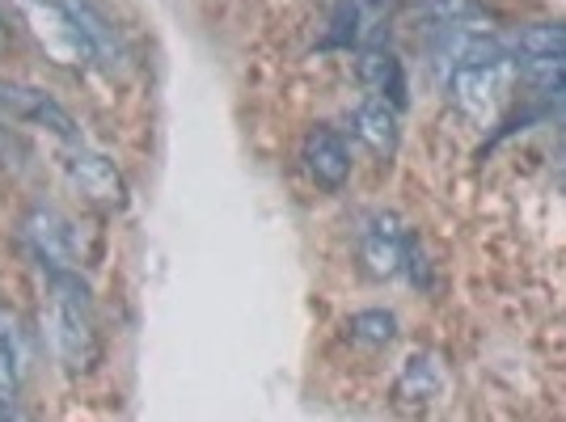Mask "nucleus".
I'll use <instances>...</instances> for the list:
<instances>
[{"mask_svg": "<svg viewBox=\"0 0 566 422\" xmlns=\"http://www.w3.org/2000/svg\"><path fill=\"white\" fill-rule=\"evenodd\" d=\"M51 351L64 372L85 376L102 363V334H97L90 287L76 271H51V313H48Z\"/></svg>", "mask_w": 566, "mask_h": 422, "instance_id": "nucleus-1", "label": "nucleus"}, {"mask_svg": "<svg viewBox=\"0 0 566 422\" xmlns=\"http://www.w3.org/2000/svg\"><path fill=\"white\" fill-rule=\"evenodd\" d=\"M13 9L25 22V30H30V39L48 51L60 68L94 64V48H90L85 30L76 25L64 0H13Z\"/></svg>", "mask_w": 566, "mask_h": 422, "instance_id": "nucleus-2", "label": "nucleus"}, {"mask_svg": "<svg viewBox=\"0 0 566 422\" xmlns=\"http://www.w3.org/2000/svg\"><path fill=\"white\" fill-rule=\"evenodd\" d=\"M64 178H69V187L97 211H123L132 203V190H127L123 173L115 169V161H106L94 148L72 144L69 152H64Z\"/></svg>", "mask_w": 566, "mask_h": 422, "instance_id": "nucleus-3", "label": "nucleus"}, {"mask_svg": "<svg viewBox=\"0 0 566 422\" xmlns=\"http://www.w3.org/2000/svg\"><path fill=\"white\" fill-rule=\"evenodd\" d=\"M25 241L39 254L43 271H76L81 266V241H76V224L55 208H34L25 215Z\"/></svg>", "mask_w": 566, "mask_h": 422, "instance_id": "nucleus-4", "label": "nucleus"}, {"mask_svg": "<svg viewBox=\"0 0 566 422\" xmlns=\"http://www.w3.org/2000/svg\"><path fill=\"white\" fill-rule=\"evenodd\" d=\"M406 245H410V236L394 211H373L359 229V259L377 279H389L406 266Z\"/></svg>", "mask_w": 566, "mask_h": 422, "instance_id": "nucleus-5", "label": "nucleus"}, {"mask_svg": "<svg viewBox=\"0 0 566 422\" xmlns=\"http://www.w3.org/2000/svg\"><path fill=\"white\" fill-rule=\"evenodd\" d=\"M0 110L13 115L18 123H30V127H48V131H55L60 140H76V136H81L69 110H64L51 94L34 89V85L4 81V85H0Z\"/></svg>", "mask_w": 566, "mask_h": 422, "instance_id": "nucleus-6", "label": "nucleus"}, {"mask_svg": "<svg viewBox=\"0 0 566 422\" xmlns=\"http://www.w3.org/2000/svg\"><path fill=\"white\" fill-rule=\"evenodd\" d=\"M301 161H305L308 182L317 190H343L347 178H352V152H347V140L334 131V127H313L301 144Z\"/></svg>", "mask_w": 566, "mask_h": 422, "instance_id": "nucleus-7", "label": "nucleus"}, {"mask_svg": "<svg viewBox=\"0 0 566 422\" xmlns=\"http://www.w3.org/2000/svg\"><path fill=\"white\" fill-rule=\"evenodd\" d=\"M352 131L355 140L364 144L373 157H394L398 152V106L394 102H385V97H368V102H359L352 110Z\"/></svg>", "mask_w": 566, "mask_h": 422, "instance_id": "nucleus-8", "label": "nucleus"}, {"mask_svg": "<svg viewBox=\"0 0 566 422\" xmlns=\"http://www.w3.org/2000/svg\"><path fill=\"white\" fill-rule=\"evenodd\" d=\"M359 81L377 97L394 102L398 110L406 106V72H401V60L394 51H364L359 55Z\"/></svg>", "mask_w": 566, "mask_h": 422, "instance_id": "nucleus-9", "label": "nucleus"}, {"mask_svg": "<svg viewBox=\"0 0 566 422\" xmlns=\"http://www.w3.org/2000/svg\"><path fill=\"white\" fill-rule=\"evenodd\" d=\"M440 389H444V372H440V363H436L431 355H410V359H406V368H401V376H398V401L419 405V401L440 398Z\"/></svg>", "mask_w": 566, "mask_h": 422, "instance_id": "nucleus-10", "label": "nucleus"}, {"mask_svg": "<svg viewBox=\"0 0 566 422\" xmlns=\"http://www.w3.org/2000/svg\"><path fill=\"white\" fill-rule=\"evenodd\" d=\"M512 51L524 60H566V22H537L512 34Z\"/></svg>", "mask_w": 566, "mask_h": 422, "instance_id": "nucleus-11", "label": "nucleus"}, {"mask_svg": "<svg viewBox=\"0 0 566 422\" xmlns=\"http://www.w3.org/2000/svg\"><path fill=\"white\" fill-rule=\"evenodd\" d=\"M495 68H452V97L473 110V115H486L491 110V102H495Z\"/></svg>", "mask_w": 566, "mask_h": 422, "instance_id": "nucleus-12", "label": "nucleus"}, {"mask_svg": "<svg viewBox=\"0 0 566 422\" xmlns=\"http://www.w3.org/2000/svg\"><path fill=\"white\" fill-rule=\"evenodd\" d=\"M347 338H352L355 347H389L394 338H398V317L394 313H385V308H364V313H355L352 321H347Z\"/></svg>", "mask_w": 566, "mask_h": 422, "instance_id": "nucleus-13", "label": "nucleus"}, {"mask_svg": "<svg viewBox=\"0 0 566 422\" xmlns=\"http://www.w3.org/2000/svg\"><path fill=\"white\" fill-rule=\"evenodd\" d=\"M415 13H423L427 22L452 30V25L482 22V13H486V9H482L478 0H415Z\"/></svg>", "mask_w": 566, "mask_h": 422, "instance_id": "nucleus-14", "label": "nucleus"}, {"mask_svg": "<svg viewBox=\"0 0 566 422\" xmlns=\"http://www.w3.org/2000/svg\"><path fill=\"white\" fill-rule=\"evenodd\" d=\"M18 405V355L13 342L0 334V419H9Z\"/></svg>", "mask_w": 566, "mask_h": 422, "instance_id": "nucleus-15", "label": "nucleus"}, {"mask_svg": "<svg viewBox=\"0 0 566 422\" xmlns=\"http://www.w3.org/2000/svg\"><path fill=\"white\" fill-rule=\"evenodd\" d=\"M355 22H359V9H355V0H343L338 9H334V30L326 34V48H352L355 43Z\"/></svg>", "mask_w": 566, "mask_h": 422, "instance_id": "nucleus-16", "label": "nucleus"}, {"mask_svg": "<svg viewBox=\"0 0 566 422\" xmlns=\"http://www.w3.org/2000/svg\"><path fill=\"white\" fill-rule=\"evenodd\" d=\"M9 43H13V34H9V22H4V18H0V55H4V51H9Z\"/></svg>", "mask_w": 566, "mask_h": 422, "instance_id": "nucleus-17", "label": "nucleus"}, {"mask_svg": "<svg viewBox=\"0 0 566 422\" xmlns=\"http://www.w3.org/2000/svg\"><path fill=\"white\" fill-rule=\"evenodd\" d=\"M558 118H563V123H566V102H563V106H558Z\"/></svg>", "mask_w": 566, "mask_h": 422, "instance_id": "nucleus-18", "label": "nucleus"}]
</instances>
